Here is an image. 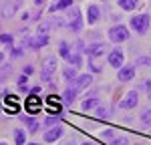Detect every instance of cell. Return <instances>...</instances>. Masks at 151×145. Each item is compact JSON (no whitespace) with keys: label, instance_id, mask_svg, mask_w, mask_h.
Masks as SVG:
<instances>
[{"label":"cell","instance_id":"6da1fadb","mask_svg":"<svg viewBox=\"0 0 151 145\" xmlns=\"http://www.w3.org/2000/svg\"><path fill=\"white\" fill-rule=\"evenodd\" d=\"M127 36H129V30H127V26H123V24L113 26L109 30V40H113V42H123V40H127Z\"/></svg>","mask_w":151,"mask_h":145},{"label":"cell","instance_id":"7a4b0ae2","mask_svg":"<svg viewBox=\"0 0 151 145\" xmlns=\"http://www.w3.org/2000/svg\"><path fill=\"white\" fill-rule=\"evenodd\" d=\"M131 26L139 32V34H143L145 30H147V26H149V16L147 14H141V16H133L131 18Z\"/></svg>","mask_w":151,"mask_h":145},{"label":"cell","instance_id":"3957f363","mask_svg":"<svg viewBox=\"0 0 151 145\" xmlns=\"http://www.w3.org/2000/svg\"><path fill=\"white\" fill-rule=\"evenodd\" d=\"M55 71H57V59L55 57H48L47 60H45V67H42V81H50V77L55 75Z\"/></svg>","mask_w":151,"mask_h":145},{"label":"cell","instance_id":"277c9868","mask_svg":"<svg viewBox=\"0 0 151 145\" xmlns=\"http://www.w3.org/2000/svg\"><path fill=\"white\" fill-rule=\"evenodd\" d=\"M47 45H48L47 34H38L35 38H24V47H30V48H40V47H47Z\"/></svg>","mask_w":151,"mask_h":145},{"label":"cell","instance_id":"5b68a950","mask_svg":"<svg viewBox=\"0 0 151 145\" xmlns=\"http://www.w3.org/2000/svg\"><path fill=\"white\" fill-rule=\"evenodd\" d=\"M137 101H139L137 91H129L127 95H125V99L119 103V107H121V109H133L135 105H137Z\"/></svg>","mask_w":151,"mask_h":145},{"label":"cell","instance_id":"8992f818","mask_svg":"<svg viewBox=\"0 0 151 145\" xmlns=\"http://www.w3.org/2000/svg\"><path fill=\"white\" fill-rule=\"evenodd\" d=\"M91 81H93V79H91L89 75H81V77H77V79L70 83V89L79 93V91H83L85 87H89V85H91Z\"/></svg>","mask_w":151,"mask_h":145},{"label":"cell","instance_id":"52a82bcc","mask_svg":"<svg viewBox=\"0 0 151 145\" xmlns=\"http://www.w3.org/2000/svg\"><path fill=\"white\" fill-rule=\"evenodd\" d=\"M26 111L32 113V115H36V113L40 111V99H38L36 95H30L28 99H26Z\"/></svg>","mask_w":151,"mask_h":145},{"label":"cell","instance_id":"ba28073f","mask_svg":"<svg viewBox=\"0 0 151 145\" xmlns=\"http://www.w3.org/2000/svg\"><path fill=\"white\" fill-rule=\"evenodd\" d=\"M109 65L111 67H121L123 65V50L121 48H113L109 55Z\"/></svg>","mask_w":151,"mask_h":145},{"label":"cell","instance_id":"9c48e42d","mask_svg":"<svg viewBox=\"0 0 151 145\" xmlns=\"http://www.w3.org/2000/svg\"><path fill=\"white\" fill-rule=\"evenodd\" d=\"M60 135H63V129H60V127H52V129H48V131L45 133V141H48V143H50V141H57Z\"/></svg>","mask_w":151,"mask_h":145},{"label":"cell","instance_id":"30bf717a","mask_svg":"<svg viewBox=\"0 0 151 145\" xmlns=\"http://www.w3.org/2000/svg\"><path fill=\"white\" fill-rule=\"evenodd\" d=\"M133 75H135V69H133V67H125V69H121V71H119V81L127 83V81L133 79Z\"/></svg>","mask_w":151,"mask_h":145},{"label":"cell","instance_id":"8fae6325","mask_svg":"<svg viewBox=\"0 0 151 145\" xmlns=\"http://www.w3.org/2000/svg\"><path fill=\"white\" fill-rule=\"evenodd\" d=\"M4 103H6V109H8L10 113H18V101H16L14 95H8L4 99Z\"/></svg>","mask_w":151,"mask_h":145},{"label":"cell","instance_id":"7c38bea8","mask_svg":"<svg viewBox=\"0 0 151 145\" xmlns=\"http://www.w3.org/2000/svg\"><path fill=\"white\" fill-rule=\"evenodd\" d=\"M48 111L52 113V115H57L60 113V103H58V97H48Z\"/></svg>","mask_w":151,"mask_h":145},{"label":"cell","instance_id":"4fadbf2b","mask_svg":"<svg viewBox=\"0 0 151 145\" xmlns=\"http://www.w3.org/2000/svg\"><path fill=\"white\" fill-rule=\"evenodd\" d=\"M105 45L103 42H99V45H91V47L87 48V52L91 55V57H99V55H103V50H105Z\"/></svg>","mask_w":151,"mask_h":145},{"label":"cell","instance_id":"5bb4252c","mask_svg":"<svg viewBox=\"0 0 151 145\" xmlns=\"http://www.w3.org/2000/svg\"><path fill=\"white\" fill-rule=\"evenodd\" d=\"M16 4H18V2H14V0H10V2H6V4H4V16H6V18H8V16H12V14H14V12H16Z\"/></svg>","mask_w":151,"mask_h":145},{"label":"cell","instance_id":"9a60e30c","mask_svg":"<svg viewBox=\"0 0 151 145\" xmlns=\"http://www.w3.org/2000/svg\"><path fill=\"white\" fill-rule=\"evenodd\" d=\"M75 97H77V91H73V89L69 87V89H67V91L63 93V101H65V105H70Z\"/></svg>","mask_w":151,"mask_h":145},{"label":"cell","instance_id":"2e32d148","mask_svg":"<svg viewBox=\"0 0 151 145\" xmlns=\"http://www.w3.org/2000/svg\"><path fill=\"white\" fill-rule=\"evenodd\" d=\"M119 6L123 10H133V8H137V0H119Z\"/></svg>","mask_w":151,"mask_h":145},{"label":"cell","instance_id":"e0dca14e","mask_svg":"<svg viewBox=\"0 0 151 145\" xmlns=\"http://www.w3.org/2000/svg\"><path fill=\"white\" fill-rule=\"evenodd\" d=\"M87 14H89V22H91V24L99 20V8H97V6H89Z\"/></svg>","mask_w":151,"mask_h":145},{"label":"cell","instance_id":"ac0fdd59","mask_svg":"<svg viewBox=\"0 0 151 145\" xmlns=\"http://www.w3.org/2000/svg\"><path fill=\"white\" fill-rule=\"evenodd\" d=\"M141 125L143 127H149L151 125V109H145L143 115H141Z\"/></svg>","mask_w":151,"mask_h":145},{"label":"cell","instance_id":"d6986e66","mask_svg":"<svg viewBox=\"0 0 151 145\" xmlns=\"http://www.w3.org/2000/svg\"><path fill=\"white\" fill-rule=\"evenodd\" d=\"M73 6V0H60L58 4L52 6V10H63V8H70Z\"/></svg>","mask_w":151,"mask_h":145},{"label":"cell","instance_id":"ffe728a7","mask_svg":"<svg viewBox=\"0 0 151 145\" xmlns=\"http://www.w3.org/2000/svg\"><path fill=\"white\" fill-rule=\"evenodd\" d=\"M52 20H47V22L45 24H40V26H38V32H40V34H48V30H50V28H52Z\"/></svg>","mask_w":151,"mask_h":145},{"label":"cell","instance_id":"44dd1931","mask_svg":"<svg viewBox=\"0 0 151 145\" xmlns=\"http://www.w3.org/2000/svg\"><path fill=\"white\" fill-rule=\"evenodd\" d=\"M14 139H16V145H24V131L16 129L14 131Z\"/></svg>","mask_w":151,"mask_h":145},{"label":"cell","instance_id":"7402d4cb","mask_svg":"<svg viewBox=\"0 0 151 145\" xmlns=\"http://www.w3.org/2000/svg\"><path fill=\"white\" fill-rule=\"evenodd\" d=\"M69 62H70V65H75V67L79 69L83 60H81V57H79V55H69Z\"/></svg>","mask_w":151,"mask_h":145},{"label":"cell","instance_id":"603a6c76","mask_svg":"<svg viewBox=\"0 0 151 145\" xmlns=\"http://www.w3.org/2000/svg\"><path fill=\"white\" fill-rule=\"evenodd\" d=\"M135 62H137L139 67H141V65H143V67H149V65H151V59H149V57H137V60H135Z\"/></svg>","mask_w":151,"mask_h":145},{"label":"cell","instance_id":"cb8c5ba5","mask_svg":"<svg viewBox=\"0 0 151 145\" xmlns=\"http://www.w3.org/2000/svg\"><path fill=\"white\" fill-rule=\"evenodd\" d=\"M81 26H83L81 16H79V18H73V22H70V28H73V30H81Z\"/></svg>","mask_w":151,"mask_h":145},{"label":"cell","instance_id":"d4e9b609","mask_svg":"<svg viewBox=\"0 0 151 145\" xmlns=\"http://www.w3.org/2000/svg\"><path fill=\"white\" fill-rule=\"evenodd\" d=\"M97 105V99H87V101H83V109L87 111V109H91Z\"/></svg>","mask_w":151,"mask_h":145},{"label":"cell","instance_id":"484cf974","mask_svg":"<svg viewBox=\"0 0 151 145\" xmlns=\"http://www.w3.org/2000/svg\"><path fill=\"white\" fill-rule=\"evenodd\" d=\"M67 42H60V47H58V50H60V55L65 57V59H69V50H67Z\"/></svg>","mask_w":151,"mask_h":145},{"label":"cell","instance_id":"4316f807","mask_svg":"<svg viewBox=\"0 0 151 145\" xmlns=\"http://www.w3.org/2000/svg\"><path fill=\"white\" fill-rule=\"evenodd\" d=\"M107 113H109V111H107L105 107H99V109H97V119H105Z\"/></svg>","mask_w":151,"mask_h":145},{"label":"cell","instance_id":"83f0119b","mask_svg":"<svg viewBox=\"0 0 151 145\" xmlns=\"http://www.w3.org/2000/svg\"><path fill=\"white\" fill-rule=\"evenodd\" d=\"M58 121H60V117H50V119H47L45 121V127H50V125H55V123H58Z\"/></svg>","mask_w":151,"mask_h":145},{"label":"cell","instance_id":"f1b7e54d","mask_svg":"<svg viewBox=\"0 0 151 145\" xmlns=\"http://www.w3.org/2000/svg\"><path fill=\"white\" fill-rule=\"evenodd\" d=\"M26 123H28V125H30V133H35L36 129H38V123H36L35 119H26Z\"/></svg>","mask_w":151,"mask_h":145},{"label":"cell","instance_id":"f546056e","mask_svg":"<svg viewBox=\"0 0 151 145\" xmlns=\"http://www.w3.org/2000/svg\"><path fill=\"white\" fill-rule=\"evenodd\" d=\"M111 145H129V141L125 139V137H121V139H113V143Z\"/></svg>","mask_w":151,"mask_h":145},{"label":"cell","instance_id":"4dcf8cb0","mask_svg":"<svg viewBox=\"0 0 151 145\" xmlns=\"http://www.w3.org/2000/svg\"><path fill=\"white\" fill-rule=\"evenodd\" d=\"M75 75H77L75 69H67V71H65V77H67V79H75Z\"/></svg>","mask_w":151,"mask_h":145},{"label":"cell","instance_id":"1f68e13d","mask_svg":"<svg viewBox=\"0 0 151 145\" xmlns=\"http://www.w3.org/2000/svg\"><path fill=\"white\" fill-rule=\"evenodd\" d=\"M0 40L2 42H12V36L10 34H0Z\"/></svg>","mask_w":151,"mask_h":145},{"label":"cell","instance_id":"d6a6232c","mask_svg":"<svg viewBox=\"0 0 151 145\" xmlns=\"http://www.w3.org/2000/svg\"><path fill=\"white\" fill-rule=\"evenodd\" d=\"M103 139H109V141H111V139H113V131H111V129H109V131H105L103 133Z\"/></svg>","mask_w":151,"mask_h":145},{"label":"cell","instance_id":"836d02e7","mask_svg":"<svg viewBox=\"0 0 151 145\" xmlns=\"http://www.w3.org/2000/svg\"><path fill=\"white\" fill-rule=\"evenodd\" d=\"M24 75H32V67H24Z\"/></svg>","mask_w":151,"mask_h":145},{"label":"cell","instance_id":"e575fe53","mask_svg":"<svg viewBox=\"0 0 151 145\" xmlns=\"http://www.w3.org/2000/svg\"><path fill=\"white\" fill-rule=\"evenodd\" d=\"M35 2H36V4H42V2H45V0H35Z\"/></svg>","mask_w":151,"mask_h":145},{"label":"cell","instance_id":"d590c367","mask_svg":"<svg viewBox=\"0 0 151 145\" xmlns=\"http://www.w3.org/2000/svg\"><path fill=\"white\" fill-rule=\"evenodd\" d=\"M2 59H4V57H2V52H0V60H2Z\"/></svg>","mask_w":151,"mask_h":145},{"label":"cell","instance_id":"8d00e7d4","mask_svg":"<svg viewBox=\"0 0 151 145\" xmlns=\"http://www.w3.org/2000/svg\"><path fill=\"white\" fill-rule=\"evenodd\" d=\"M28 145H38V143H28Z\"/></svg>","mask_w":151,"mask_h":145},{"label":"cell","instance_id":"74e56055","mask_svg":"<svg viewBox=\"0 0 151 145\" xmlns=\"http://www.w3.org/2000/svg\"><path fill=\"white\" fill-rule=\"evenodd\" d=\"M85 145H93V143H85Z\"/></svg>","mask_w":151,"mask_h":145},{"label":"cell","instance_id":"f35d334b","mask_svg":"<svg viewBox=\"0 0 151 145\" xmlns=\"http://www.w3.org/2000/svg\"><path fill=\"white\" fill-rule=\"evenodd\" d=\"M0 145H4V143H0Z\"/></svg>","mask_w":151,"mask_h":145}]
</instances>
